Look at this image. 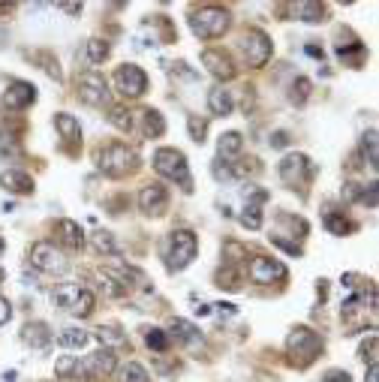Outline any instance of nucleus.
<instances>
[{
	"mask_svg": "<svg viewBox=\"0 0 379 382\" xmlns=\"http://www.w3.org/2000/svg\"><path fill=\"white\" fill-rule=\"evenodd\" d=\"M196 313H199V316H208V313H211V304H199Z\"/></svg>",
	"mask_w": 379,
	"mask_h": 382,
	"instance_id": "09e8293b",
	"label": "nucleus"
},
{
	"mask_svg": "<svg viewBox=\"0 0 379 382\" xmlns=\"http://www.w3.org/2000/svg\"><path fill=\"white\" fill-rule=\"evenodd\" d=\"M199 253V238L190 232V229H175L166 238V250H163V259H166L169 271H184L190 262L196 259Z\"/></svg>",
	"mask_w": 379,
	"mask_h": 382,
	"instance_id": "f03ea898",
	"label": "nucleus"
},
{
	"mask_svg": "<svg viewBox=\"0 0 379 382\" xmlns=\"http://www.w3.org/2000/svg\"><path fill=\"white\" fill-rule=\"evenodd\" d=\"M286 142H289L286 133H274V136H271V145H274V148H283Z\"/></svg>",
	"mask_w": 379,
	"mask_h": 382,
	"instance_id": "a18cd8bd",
	"label": "nucleus"
},
{
	"mask_svg": "<svg viewBox=\"0 0 379 382\" xmlns=\"http://www.w3.org/2000/svg\"><path fill=\"white\" fill-rule=\"evenodd\" d=\"M166 334H169V337H175L178 343H196V340H202L199 328H196L193 322H187V320H175Z\"/></svg>",
	"mask_w": 379,
	"mask_h": 382,
	"instance_id": "bb28decb",
	"label": "nucleus"
},
{
	"mask_svg": "<svg viewBox=\"0 0 379 382\" xmlns=\"http://www.w3.org/2000/svg\"><path fill=\"white\" fill-rule=\"evenodd\" d=\"M286 349H289V355H292V361H295L298 367H307V364L316 359V355H319L322 343H319V337H316V331L298 325V328L289 331Z\"/></svg>",
	"mask_w": 379,
	"mask_h": 382,
	"instance_id": "0eeeda50",
	"label": "nucleus"
},
{
	"mask_svg": "<svg viewBox=\"0 0 379 382\" xmlns=\"http://www.w3.org/2000/svg\"><path fill=\"white\" fill-rule=\"evenodd\" d=\"M358 352H361V359H364V361L376 364V337H370L368 343H361V349H358Z\"/></svg>",
	"mask_w": 379,
	"mask_h": 382,
	"instance_id": "ea45409f",
	"label": "nucleus"
},
{
	"mask_svg": "<svg viewBox=\"0 0 379 382\" xmlns=\"http://www.w3.org/2000/svg\"><path fill=\"white\" fill-rule=\"evenodd\" d=\"M111 371H115V352L111 349H97L91 355H84V359L79 361V367H75V376H84V379H103L109 376Z\"/></svg>",
	"mask_w": 379,
	"mask_h": 382,
	"instance_id": "9b49d317",
	"label": "nucleus"
},
{
	"mask_svg": "<svg viewBox=\"0 0 379 382\" xmlns=\"http://www.w3.org/2000/svg\"><path fill=\"white\" fill-rule=\"evenodd\" d=\"M145 343H148V346L154 349V352H166V349H169V334H166L163 328H148V331H145Z\"/></svg>",
	"mask_w": 379,
	"mask_h": 382,
	"instance_id": "473e14b6",
	"label": "nucleus"
},
{
	"mask_svg": "<svg viewBox=\"0 0 379 382\" xmlns=\"http://www.w3.org/2000/svg\"><path fill=\"white\" fill-rule=\"evenodd\" d=\"M325 229H328L331 235H344V232H349L352 226H349L344 217H337V214H325Z\"/></svg>",
	"mask_w": 379,
	"mask_h": 382,
	"instance_id": "e433bc0d",
	"label": "nucleus"
},
{
	"mask_svg": "<svg viewBox=\"0 0 379 382\" xmlns=\"http://www.w3.org/2000/svg\"><path fill=\"white\" fill-rule=\"evenodd\" d=\"M229 24H232V16L223 6H199L196 12H190V31L199 40H217V36L229 31Z\"/></svg>",
	"mask_w": 379,
	"mask_h": 382,
	"instance_id": "7ed1b4c3",
	"label": "nucleus"
},
{
	"mask_svg": "<svg viewBox=\"0 0 379 382\" xmlns=\"http://www.w3.org/2000/svg\"><path fill=\"white\" fill-rule=\"evenodd\" d=\"M4 277H6V274H4V271H0V280H4Z\"/></svg>",
	"mask_w": 379,
	"mask_h": 382,
	"instance_id": "3c124183",
	"label": "nucleus"
},
{
	"mask_svg": "<svg viewBox=\"0 0 379 382\" xmlns=\"http://www.w3.org/2000/svg\"><path fill=\"white\" fill-rule=\"evenodd\" d=\"M79 99L91 109H111V91L103 72L87 70L79 75Z\"/></svg>",
	"mask_w": 379,
	"mask_h": 382,
	"instance_id": "423d86ee",
	"label": "nucleus"
},
{
	"mask_svg": "<svg viewBox=\"0 0 379 382\" xmlns=\"http://www.w3.org/2000/svg\"><path fill=\"white\" fill-rule=\"evenodd\" d=\"M190 136H193V142H205V121L199 118H190Z\"/></svg>",
	"mask_w": 379,
	"mask_h": 382,
	"instance_id": "58836bf2",
	"label": "nucleus"
},
{
	"mask_svg": "<svg viewBox=\"0 0 379 382\" xmlns=\"http://www.w3.org/2000/svg\"><path fill=\"white\" fill-rule=\"evenodd\" d=\"M109 43L106 40H91L87 43V58H91V63H103L106 58H109Z\"/></svg>",
	"mask_w": 379,
	"mask_h": 382,
	"instance_id": "c9c22d12",
	"label": "nucleus"
},
{
	"mask_svg": "<svg viewBox=\"0 0 379 382\" xmlns=\"http://www.w3.org/2000/svg\"><path fill=\"white\" fill-rule=\"evenodd\" d=\"M31 103H36V87L31 82H12L4 91V109L6 111H21Z\"/></svg>",
	"mask_w": 379,
	"mask_h": 382,
	"instance_id": "dca6fc26",
	"label": "nucleus"
},
{
	"mask_svg": "<svg viewBox=\"0 0 379 382\" xmlns=\"http://www.w3.org/2000/svg\"><path fill=\"white\" fill-rule=\"evenodd\" d=\"M241 52L247 58L250 67H265L274 52V45H271V36L259 31V28H250L244 36H241Z\"/></svg>",
	"mask_w": 379,
	"mask_h": 382,
	"instance_id": "1a4fd4ad",
	"label": "nucleus"
},
{
	"mask_svg": "<svg viewBox=\"0 0 379 382\" xmlns=\"http://www.w3.org/2000/svg\"><path fill=\"white\" fill-rule=\"evenodd\" d=\"M91 244L97 253H106V256H118V244L115 238H111V232H106V229H99V232L91 235Z\"/></svg>",
	"mask_w": 379,
	"mask_h": 382,
	"instance_id": "c756f323",
	"label": "nucleus"
},
{
	"mask_svg": "<svg viewBox=\"0 0 379 382\" xmlns=\"http://www.w3.org/2000/svg\"><path fill=\"white\" fill-rule=\"evenodd\" d=\"M4 250H6V241H4V238H0V256H4Z\"/></svg>",
	"mask_w": 379,
	"mask_h": 382,
	"instance_id": "8fccbe9b",
	"label": "nucleus"
},
{
	"mask_svg": "<svg viewBox=\"0 0 379 382\" xmlns=\"http://www.w3.org/2000/svg\"><path fill=\"white\" fill-rule=\"evenodd\" d=\"M97 169L109 178H126L138 169V154L130 145L111 142V145L97 151Z\"/></svg>",
	"mask_w": 379,
	"mask_h": 382,
	"instance_id": "f257e3e1",
	"label": "nucleus"
},
{
	"mask_svg": "<svg viewBox=\"0 0 379 382\" xmlns=\"http://www.w3.org/2000/svg\"><path fill=\"white\" fill-rule=\"evenodd\" d=\"M31 265L36 271H43V274H63L70 268L63 250L55 247L52 241H36V244L31 247Z\"/></svg>",
	"mask_w": 379,
	"mask_h": 382,
	"instance_id": "6e6552de",
	"label": "nucleus"
},
{
	"mask_svg": "<svg viewBox=\"0 0 379 382\" xmlns=\"http://www.w3.org/2000/svg\"><path fill=\"white\" fill-rule=\"evenodd\" d=\"M337 55H340V60H349V67H361L368 52H364L361 43H352V45H337Z\"/></svg>",
	"mask_w": 379,
	"mask_h": 382,
	"instance_id": "7c9ffc66",
	"label": "nucleus"
},
{
	"mask_svg": "<svg viewBox=\"0 0 379 382\" xmlns=\"http://www.w3.org/2000/svg\"><path fill=\"white\" fill-rule=\"evenodd\" d=\"M265 199H268V193L265 190H253V199L244 205V214L238 220H241V226H247L250 232H256V229H262V205Z\"/></svg>",
	"mask_w": 379,
	"mask_h": 382,
	"instance_id": "a211bd4d",
	"label": "nucleus"
},
{
	"mask_svg": "<svg viewBox=\"0 0 379 382\" xmlns=\"http://www.w3.org/2000/svg\"><path fill=\"white\" fill-rule=\"evenodd\" d=\"M154 169L160 178L166 181H175L181 190H193V178H190V165H187V157L181 154L178 148H157L154 151Z\"/></svg>",
	"mask_w": 379,
	"mask_h": 382,
	"instance_id": "20e7f679",
	"label": "nucleus"
},
{
	"mask_svg": "<svg viewBox=\"0 0 379 382\" xmlns=\"http://www.w3.org/2000/svg\"><path fill=\"white\" fill-rule=\"evenodd\" d=\"M0 187L6 190L12 196H31L33 193V181L28 172H18V169H6L0 175Z\"/></svg>",
	"mask_w": 379,
	"mask_h": 382,
	"instance_id": "f3484780",
	"label": "nucleus"
},
{
	"mask_svg": "<svg viewBox=\"0 0 379 382\" xmlns=\"http://www.w3.org/2000/svg\"><path fill=\"white\" fill-rule=\"evenodd\" d=\"M75 367H79V355H63V359L55 361V373L60 379H70V376H75Z\"/></svg>",
	"mask_w": 379,
	"mask_h": 382,
	"instance_id": "f704fd0d",
	"label": "nucleus"
},
{
	"mask_svg": "<svg viewBox=\"0 0 379 382\" xmlns=\"http://www.w3.org/2000/svg\"><path fill=\"white\" fill-rule=\"evenodd\" d=\"M55 232H57V238L67 247H72V250H82L84 247V229L75 223V220H57L55 223Z\"/></svg>",
	"mask_w": 379,
	"mask_h": 382,
	"instance_id": "aec40b11",
	"label": "nucleus"
},
{
	"mask_svg": "<svg viewBox=\"0 0 379 382\" xmlns=\"http://www.w3.org/2000/svg\"><path fill=\"white\" fill-rule=\"evenodd\" d=\"M208 109H211V114H217V118H226V114H232L235 99H232L229 91L214 87V91H208Z\"/></svg>",
	"mask_w": 379,
	"mask_h": 382,
	"instance_id": "4be33fe9",
	"label": "nucleus"
},
{
	"mask_svg": "<svg viewBox=\"0 0 379 382\" xmlns=\"http://www.w3.org/2000/svg\"><path fill=\"white\" fill-rule=\"evenodd\" d=\"M55 130L60 133V138H67V142H82V126H79V121H75L72 114H67V111L55 114Z\"/></svg>",
	"mask_w": 379,
	"mask_h": 382,
	"instance_id": "b1692460",
	"label": "nucleus"
},
{
	"mask_svg": "<svg viewBox=\"0 0 379 382\" xmlns=\"http://www.w3.org/2000/svg\"><path fill=\"white\" fill-rule=\"evenodd\" d=\"M202 63L208 67V72L214 75V79H220V82H229V79H235V60L226 55V52H220V48H208V52H202Z\"/></svg>",
	"mask_w": 379,
	"mask_h": 382,
	"instance_id": "2eb2a0df",
	"label": "nucleus"
},
{
	"mask_svg": "<svg viewBox=\"0 0 379 382\" xmlns=\"http://www.w3.org/2000/svg\"><path fill=\"white\" fill-rule=\"evenodd\" d=\"M97 340L103 343L106 349H111V346H123V343H126V334H123L118 325H103V328H97Z\"/></svg>",
	"mask_w": 379,
	"mask_h": 382,
	"instance_id": "c85d7f7f",
	"label": "nucleus"
},
{
	"mask_svg": "<svg viewBox=\"0 0 379 382\" xmlns=\"http://www.w3.org/2000/svg\"><path fill=\"white\" fill-rule=\"evenodd\" d=\"M292 16H298L301 21H307V24H319L325 21V6L322 4H316V0H298V4L292 6Z\"/></svg>",
	"mask_w": 379,
	"mask_h": 382,
	"instance_id": "412c9836",
	"label": "nucleus"
},
{
	"mask_svg": "<svg viewBox=\"0 0 379 382\" xmlns=\"http://www.w3.org/2000/svg\"><path fill=\"white\" fill-rule=\"evenodd\" d=\"M109 121H111V126H118L121 133H133L136 114H133L130 109H123V106H111V109H109Z\"/></svg>",
	"mask_w": 379,
	"mask_h": 382,
	"instance_id": "cd10ccee",
	"label": "nucleus"
},
{
	"mask_svg": "<svg viewBox=\"0 0 379 382\" xmlns=\"http://www.w3.org/2000/svg\"><path fill=\"white\" fill-rule=\"evenodd\" d=\"M361 154H364V160H368V165L370 169H376V130H368L361 136Z\"/></svg>",
	"mask_w": 379,
	"mask_h": 382,
	"instance_id": "72a5a7b5",
	"label": "nucleus"
},
{
	"mask_svg": "<svg viewBox=\"0 0 379 382\" xmlns=\"http://www.w3.org/2000/svg\"><path fill=\"white\" fill-rule=\"evenodd\" d=\"M21 340L28 343L31 349H45L48 343H52V328L45 322H28L21 328Z\"/></svg>",
	"mask_w": 379,
	"mask_h": 382,
	"instance_id": "6ab92c4d",
	"label": "nucleus"
},
{
	"mask_svg": "<svg viewBox=\"0 0 379 382\" xmlns=\"http://www.w3.org/2000/svg\"><path fill=\"white\" fill-rule=\"evenodd\" d=\"M214 307H217V316H238V307L235 304H214Z\"/></svg>",
	"mask_w": 379,
	"mask_h": 382,
	"instance_id": "37998d69",
	"label": "nucleus"
},
{
	"mask_svg": "<svg viewBox=\"0 0 379 382\" xmlns=\"http://www.w3.org/2000/svg\"><path fill=\"white\" fill-rule=\"evenodd\" d=\"M325 382H352V376L346 371H328L325 373Z\"/></svg>",
	"mask_w": 379,
	"mask_h": 382,
	"instance_id": "79ce46f5",
	"label": "nucleus"
},
{
	"mask_svg": "<svg viewBox=\"0 0 379 382\" xmlns=\"http://www.w3.org/2000/svg\"><path fill=\"white\" fill-rule=\"evenodd\" d=\"M138 208H142V214H148V217H160V214L169 208V190L163 184L142 187V193H138Z\"/></svg>",
	"mask_w": 379,
	"mask_h": 382,
	"instance_id": "4468645a",
	"label": "nucleus"
},
{
	"mask_svg": "<svg viewBox=\"0 0 379 382\" xmlns=\"http://www.w3.org/2000/svg\"><path fill=\"white\" fill-rule=\"evenodd\" d=\"M364 382H379V364H368V379Z\"/></svg>",
	"mask_w": 379,
	"mask_h": 382,
	"instance_id": "c03bdc74",
	"label": "nucleus"
},
{
	"mask_svg": "<svg viewBox=\"0 0 379 382\" xmlns=\"http://www.w3.org/2000/svg\"><path fill=\"white\" fill-rule=\"evenodd\" d=\"M277 175H280L283 184L298 187L313 175V165H310V160L304 154H286L280 163H277Z\"/></svg>",
	"mask_w": 379,
	"mask_h": 382,
	"instance_id": "f8f14e48",
	"label": "nucleus"
},
{
	"mask_svg": "<svg viewBox=\"0 0 379 382\" xmlns=\"http://www.w3.org/2000/svg\"><path fill=\"white\" fill-rule=\"evenodd\" d=\"M307 97H310V82H307V79H298V82L292 84V94H289V99H292L295 106H301Z\"/></svg>",
	"mask_w": 379,
	"mask_h": 382,
	"instance_id": "4c0bfd02",
	"label": "nucleus"
},
{
	"mask_svg": "<svg viewBox=\"0 0 379 382\" xmlns=\"http://www.w3.org/2000/svg\"><path fill=\"white\" fill-rule=\"evenodd\" d=\"M118 376H121L118 382H148V371L138 361H126Z\"/></svg>",
	"mask_w": 379,
	"mask_h": 382,
	"instance_id": "2f4dec72",
	"label": "nucleus"
},
{
	"mask_svg": "<svg viewBox=\"0 0 379 382\" xmlns=\"http://www.w3.org/2000/svg\"><path fill=\"white\" fill-rule=\"evenodd\" d=\"M87 340H91V334H87L84 328H75V325L63 328L57 334V343L63 349H82V346H87Z\"/></svg>",
	"mask_w": 379,
	"mask_h": 382,
	"instance_id": "a878e982",
	"label": "nucleus"
},
{
	"mask_svg": "<svg viewBox=\"0 0 379 382\" xmlns=\"http://www.w3.org/2000/svg\"><path fill=\"white\" fill-rule=\"evenodd\" d=\"M60 9H63V12H70V16H75V12H82V4H63Z\"/></svg>",
	"mask_w": 379,
	"mask_h": 382,
	"instance_id": "49530a36",
	"label": "nucleus"
},
{
	"mask_svg": "<svg viewBox=\"0 0 379 382\" xmlns=\"http://www.w3.org/2000/svg\"><path fill=\"white\" fill-rule=\"evenodd\" d=\"M115 87H118L121 97L136 99L148 91V75H145L142 67H136V63H123V67H118V72H115Z\"/></svg>",
	"mask_w": 379,
	"mask_h": 382,
	"instance_id": "9d476101",
	"label": "nucleus"
},
{
	"mask_svg": "<svg viewBox=\"0 0 379 382\" xmlns=\"http://www.w3.org/2000/svg\"><path fill=\"white\" fill-rule=\"evenodd\" d=\"M250 280L253 283H262V286H268V283H280V280H286V265L280 259H271V256H256L250 262V268H247Z\"/></svg>",
	"mask_w": 379,
	"mask_h": 382,
	"instance_id": "ddd939ff",
	"label": "nucleus"
},
{
	"mask_svg": "<svg viewBox=\"0 0 379 382\" xmlns=\"http://www.w3.org/2000/svg\"><path fill=\"white\" fill-rule=\"evenodd\" d=\"M307 55H313V58H319V60H322V48H316V45H307Z\"/></svg>",
	"mask_w": 379,
	"mask_h": 382,
	"instance_id": "de8ad7c7",
	"label": "nucleus"
},
{
	"mask_svg": "<svg viewBox=\"0 0 379 382\" xmlns=\"http://www.w3.org/2000/svg\"><path fill=\"white\" fill-rule=\"evenodd\" d=\"M241 148H244V138H241V133H223L220 136V142H217V154H220V160H232V157H238L241 154Z\"/></svg>",
	"mask_w": 379,
	"mask_h": 382,
	"instance_id": "393cba45",
	"label": "nucleus"
},
{
	"mask_svg": "<svg viewBox=\"0 0 379 382\" xmlns=\"http://www.w3.org/2000/svg\"><path fill=\"white\" fill-rule=\"evenodd\" d=\"M9 320H12V304L0 295V325H6Z\"/></svg>",
	"mask_w": 379,
	"mask_h": 382,
	"instance_id": "a19ab883",
	"label": "nucleus"
},
{
	"mask_svg": "<svg viewBox=\"0 0 379 382\" xmlns=\"http://www.w3.org/2000/svg\"><path fill=\"white\" fill-rule=\"evenodd\" d=\"M52 301H55V307L63 310V313H72V316H79V320H84V316H91L94 313V292H87L84 286L79 283H60L55 292H52Z\"/></svg>",
	"mask_w": 379,
	"mask_h": 382,
	"instance_id": "39448f33",
	"label": "nucleus"
},
{
	"mask_svg": "<svg viewBox=\"0 0 379 382\" xmlns=\"http://www.w3.org/2000/svg\"><path fill=\"white\" fill-rule=\"evenodd\" d=\"M138 118H142V133L148 138H160L163 133H166V121H163V114L157 109H142Z\"/></svg>",
	"mask_w": 379,
	"mask_h": 382,
	"instance_id": "5701e85b",
	"label": "nucleus"
}]
</instances>
